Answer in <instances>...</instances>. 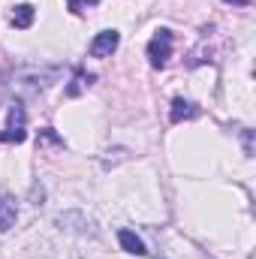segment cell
Returning a JSON list of instances; mask_svg holds the SVG:
<instances>
[{"label": "cell", "mask_w": 256, "mask_h": 259, "mask_svg": "<svg viewBox=\"0 0 256 259\" xmlns=\"http://www.w3.org/2000/svg\"><path fill=\"white\" fill-rule=\"evenodd\" d=\"M55 223H58V229H64V232L94 235V223H91V217H84L81 211H64V214L55 217Z\"/></svg>", "instance_id": "4"}, {"label": "cell", "mask_w": 256, "mask_h": 259, "mask_svg": "<svg viewBox=\"0 0 256 259\" xmlns=\"http://www.w3.org/2000/svg\"><path fill=\"white\" fill-rule=\"evenodd\" d=\"M226 3H235V6H250V0H226Z\"/></svg>", "instance_id": "11"}, {"label": "cell", "mask_w": 256, "mask_h": 259, "mask_svg": "<svg viewBox=\"0 0 256 259\" xmlns=\"http://www.w3.org/2000/svg\"><path fill=\"white\" fill-rule=\"evenodd\" d=\"M33 18H36V9H33L30 3H18V6H12L9 24H12V27H18V30H27V27L33 24Z\"/></svg>", "instance_id": "6"}, {"label": "cell", "mask_w": 256, "mask_h": 259, "mask_svg": "<svg viewBox=\"0 0 256 259\" xmlns=\"http://www.w3.org/2000/svg\"><path fill=\"white\" fill-rule=\"evenodd\" d=\"M169 58H172V33L169 30H157L154 36H151V42H148V61L151 66H166L169 64Z\"/></svg>", "instance_id": "3"}, {"label": "cell", "mask_w": 256, "mask_h": 259, "mask_svg": "<svg viewBox=\"0 0 256 259\" xmlns=\"http://www.w3.org/2000/svg\"><path fill=\"white\" fill-rule=\"evenodd\" d=\"M121 46V33L118 30H100L94 39H91V58H112Z\"/></svg>", "instance_id": "5"}, {"label": "cell", "mask_w": 256, "mask_h": 259, "mask_svg": "<svg viewBox=\"0 0 256 259\" xmlns=\"http://www.w3.org/2000/svg\"><path fill=\"white\" fill-rule=\"evenodd\" d=\"M15 220H18V205L9 196H3L0 199V232H9L15 226Z\"/></svg>", "instance_id": "9"}, {"label": "cell", "mask_w": 256, "mask_h": 259, "mask_svg": "<svg viewBox=\"0 0 256 259\" xmlns=\"http://www.w3.org/2000/svg\"><path fill=\"white\" fill-rule=\"evenodd\" d=\"M55 78H58V69H49V66H42V69L39 66H24V69H18L12 75V88L21 91V94H39Z\"/></svg>", "instance_id": "1"}, {"label": "cell", "mask_w": 256, "mask_h": 259, "mask_svg": "<svg viewBox=\"0 0 256 259\" xmlns=\"http://www.w3.org/2000/svg\"><path fill=\"white\" fill-rule=\"evenodd\" d=\"M27 139V112L21 106H12L9 115H6V127L0 133V142L3 145H18Z\"/></svg>", "instance_id": "2"}, {"label": "cell", "mask_w": 256, "mask_h": 259, "mask_svg": "<svg viewBox=\"0 0 256 259\" xmlns=\"http://www.w3.org/2000/svg\"><path fill=\"white\" fill-rule=\"evenodd\" d=\"M196 115H199V109L193 106L190 100H181V97H178V100L172 103V112H169V121H172V124H181V121H193Z\"/></svg>", "instance_id": "8"}, {"label": "cell", "mask_w": 256, "mask_h": 259, "mask_svg": "<svg viewBox=\"0 0 256 259\" xmlns=\"http://www.w3.org/2000/svg\"><path fill=\"white\" fill-rule=\"evenodd\" d=\"M36 145H58V148H64V139H61L55 130H42L39 139H36Z\"/></svg>", "instance_id": "10"}, {"label": "cell", "mask_w": 256, "mask_h": 259, "mask_svg": "<svg viewBox=\"0 0 256 259\" xmlns=\"http://www.w3.org/2000/svg\"><path fill=\"white\" fill-rule=\"evenodd\" d=\"M118 244H121V250H127L133 256H145V253H148L145 241H142L133 229H121V232H118Z\"/></svg>", "instance_id": "7"}]
</instances>
